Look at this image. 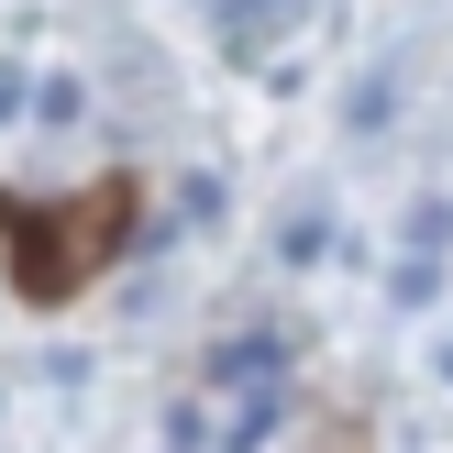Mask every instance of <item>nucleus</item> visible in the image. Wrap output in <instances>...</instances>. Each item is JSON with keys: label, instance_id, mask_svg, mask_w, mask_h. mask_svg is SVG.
Masks as SVG:
<instances>
[{"label": "nucleus", "instance_id": "nucleus-1", "mask_svg": "<svg viewBox=\"0 0 453 453\" xmlns=\"http://www.w3.org/2000/svg\"><path fill=\"white\" fill-rule=\"evenodd\" d=\"M122 233V188H100L78 221H34L22 211V265H34V288H66V277H88V255Z\"/></svg>", "mask_w": 453, "mask_h": 453}, {"label": "nucleus", "instance_id": "nucleus-2", "mask_svg": "<svg viewBox=\"0 0 453 453\" xmlns=\"http://www.w3.org/2000/svg\"><path fill=\"white\" fill-rule=\"evenodd\" d=\"M288 22H299V0H221V44L233 56H265Z\"/></svg>", "mask_w": 453, "mask_h": 453}, {"label": "nucleus", "instance_id": "nucleus-3", "mask_svg": "<svg viewBox=\"0 0 453 453\" xmlns=\"http://www.w3.org/2000/svg\"><path fill=\"white\" fill-rule=\"evenodd\" d=\"M12 111H22V66H0V122H12Z\"/></svg>", "mask_w": 453, "mask_h": 453}]
</instances>
